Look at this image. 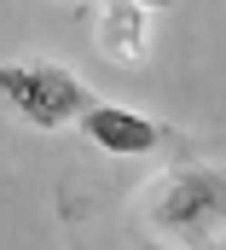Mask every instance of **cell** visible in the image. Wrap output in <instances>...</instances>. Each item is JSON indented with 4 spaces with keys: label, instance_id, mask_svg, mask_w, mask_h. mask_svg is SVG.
Returning a JSON list of instances; mask_svg holds the SVG:
<instances>
[{
    "label": "cell",
    "instance_id": "6da1fadb",
    "mask_svg": "<svg viewBox=\"0 0 226 250\" xmlns=\"http://www.w3.org/2000/svg\"><path fill=\"white\" fill-rule=\"evenodd\" d=\"M0 93L6 105L35 128H64V123H81L93 111L87 99V82L64 64H47V59H12L0 64Z\"/></svg>",
    "mask_w": 226,
    "mask_h": 250
},
{
    "label": "cell",
    "instance_id": "7a4b0ae2",
    "mask_svg": "<svg viewBox=\"0 0 226 250\" xmlns=\"http://www.w3.org/2000/svg\"><path fill=\"white\" fill-rule=\"evenodd\" d=\"M93 47L111 64H145L151 59V29H145V6L139 0H105L93 18Z\"/></svg>",
    "mask_w": 226,
    "mask_h": 250
},
{
    "label": "cell",
    "instance_id": "3957f363",
    "mask_svg": "<svg viewBox=\"0 0 226 250\" xmlns=\"http://www.w3.org/2000/svg\"><path fill=\"white\" fill-rule=\"evenodd\" d=\"M81 134H87L99 151H116V157H139V151H151V146L163 140V128L151 123V117L122 111V105H93V111L81 117Z\"/></svg>",
    "mask_w": 226,
    "mask_h": 250
},
{
    "label": "cell",
    "instance_id": "277c9868",
    "mask_svg": "<svg viewBox=\"0 0 226 250\" xmlns=\"http://www.w3.org/2000/svg\"><path fill=\"white\" fill-rule=\"evenodd\" d=\"M139 6H157V12H163V6H174V0H139Z\"/></svg>",
    "mask_w": 226,
    "mask_h": 250
}]
</instances>
